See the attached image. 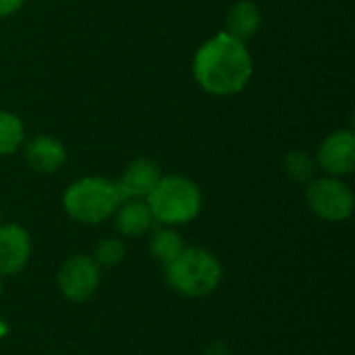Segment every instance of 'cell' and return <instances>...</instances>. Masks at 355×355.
<instances>
[{
  "label": "cell",
  "instance_id": "cell-1",
  "mask_svg": "<svg viewBox=\"0 0 355 355\" xmlns=\"http://www.w3.org/2000/svg\"><path fill=\"white\" fill-rule=\"evenodd\" d=\"M191 71L204 92L227 98L248 87L254 73V58L245 42L218 31L196 50Z\"/></svg>",
  "mask_w": 355,
  "mask_h": 355
},
{
  "label": "cell",
  "instance_id": "cell-2",
  "mask_svg": "<svg viewBox=\"0 0 355 355\" xmlns=\"http://www.w3.org/2000/svg\"><path fill=\"white\" fill-rule=\"evenodd\" d=\"M125 202L116 181L106 177H81L62 196L64 212L81 225H98L110 218Z\"/></svg>",
  "mask_w": 355,
  "mask_h": 355
},
{
  "label": "cell",
  "instance_id": "cell-3",
  "mask_svg": "<svg viewBox=\"0 0 355 355\" xmlns=\"http://www.w3.org/2000/svg\"><path fill=\"white\" fill-rule=\"evenodd\" d=\"M156 225L177 227L191 223L202 210V191L185 175H162L146 198Z\"/></svg>",
  "mask_w": 355,
  "mask_h": 355
},
{
  "label": "cell",
  "instance_id": "cell-4",
  "mask_svg": "<svg viewBox=\"0 0 355 355\" xmlns=\"http://www.w3.org/2000/svg\"><path fill=\"white\" fill-rule=\"evenodd\" d=\"M166 283L183 297H206L223 281V264L204 248H185L164 266Z\"/></svg>",
  "mask_w": 355,
  "mask_h": 355
},
{
  "label": "cell",
  "instance_id": "cell-5",
  "mask_svg": "<svg viewBox=\"0 0 355 355\" xmlns=\"http://www.w3.org/2000/svg\"><path fill=\"white\" fill-rule=\"evenodd\" d=\"M308 208L327 223H343L352 216L355 198L352 187L341 177H316L306 185Z\"/></svg>",
  "mask_w": 355,
  "mask_h": 355
},
{
  "label": "cell",
  "instance_id": "cell-6",
  "mask_svg": "<svg viewBox=\"0 0 355 355\" xmlns=\"http://www.w3.org/2000/svg\"><path fill=\"white\" fill-rule=\"evenodd\" d=\"M56 283H58L60 293L69 302H73V304L87 302L98 291L100 266L94 262L92 256L77 254L60 266V270L56 275Z\"/></svg>",
  "mask_w": 355,
  "mask_h": 355
},
{
  "label": "cell",
  "instance_id": "cell-7",
  "mask_svg": "<svg viewBox=\"0 0 355 355\" xmlns=\"http://www.w3.org/2000/svg\"><path fill=\"white\" fill-rule=\"evenodd\" d=\"M316 164L331 177H347L355 171L354 129H337L329 133L316 152Z\"/></svg>",
  "mask_w": 355,
  "mask_h": 355
},
{
  "label": "cell",
  "instance_id": "cell-8",
  "mask_svg": "<svg viewBox=\"0 0 355 355\" xmlns=\"http://www.w3.org/2000/svg\"><path fill=\"white\" fill-rule=\"evenodd\" d=\"M31 258L29 233L17 225H0V277L19 275Z\"/></svg>",
  "mask_w": 355,
  "mask_h": 355
},
{
  "label": "cell",
  "instance_id": "cell-9",
  "mask_svg": "<svg viewBox=\"0 0 355 355\" xmlns=\"http://www.w3.org/2000/svg\"><path fill=\"white\" fill-rule=\"evenodd\" d=\"M162 177L160 164L152 158H135L116 181L125 200H146Z\"/></svg>",
  "mask_w": 355,
  "mask_h": 355
},
{
  "label": "cell",
  "instance_id": "cell-10",
  "mask_svg": "<svg viewBox=\"0 0 355 355\" xmlns=\"http://www.w3.org/2000/svg\"><path fill=\"white\" fill-rule=\"evenodd\" d=\"M25 160L31 171L42 175H52L67 162V150L62 141L52 135H35L25 146Z\"/></svg>",
  "mask_w": 355,
  "mask_h": 355
},
{
  "label": "cell",
  "instance_id": "cell-11",
  "mask_svg": "<svg viewBox=\"0 0 355 355\" xmlns=\"http://www.w3.org/2000/svg\"><path fill=\"white\" fill-rule=\"evenodd\" d=\"M112 216L116 231L125 237H141L156 227L146 200H125Z\"/></svg>",
  "mask_w": 355,
  "mask_h": 355
},
{
  "label": "cell",
  "instance_id": "cell-12",
  "mask_svg": "<svg viewBox=\"0 0 355 355\" xmlns=\"http://www.w3.org/2000/svg\"><path fill=\"white\" fill-rule=\"evenodd\" d=\"M225 31L241 42H250L262 27V12L252 0H237L229 6L225 17Z\"/></svg>",
  "mask_w": 355,
  "mask_h": 355
},
{
  "label": "cell",
  "instance_id": "cell-13",
  "mask_svg": "<svg viewBox=\"0 0 355 355\" xmlns=\"http://www.w3.org/2000/svg\"><path fill=\"white\" fill-rule=\"evenodd\" d=\"M183 250H185L183 237L173 227H162V229L154 231V235L150 239V254L162 266H166L168 262H173Z\"/></svg>",
  "mask_w": 355,
  "mask_h": 355
},
{
  "label": "cell",
  "instance_id": "cell-14",
  "mask_svg": "<svg viewBox=\"0 0 355 355\" xmlns=\"http://www.w3.org/2000/svg\"><path fill=\"white\" fill-rule=\"evenodd\" d=\"M25 139V127L15 112L0 110V156L15 154Z\"/></svg>",
  "mask_w": 355,
  "mask_h": 355
},
{
  "label": "cell",
  "instance_id": "cell-15",
  "mask_svg": "<svg viewBox=\"0 0 355 355\" xmlns=\"http://www.w3.org/2000/svg\"><path fill=\"white\" fill-rule=\"evenodd\" d=\"M285 173L291 181L300 185H308L312 179H316L318 173L316 158L304 150H293L285 156Z\"/></svg>",
  "mask_w": 355,
  "mask_h": 355
},
{
  "label": "cell",
  "instance_id": "cell-16",
  "mask_svg": "<svg viewBox=\"0 0 355 355\" xmlns=\"http://www.w3.org/2000/svg\"><path fill=\"white\" fill-rule=\"evenodd\" d=\"M125 243L119 237H106L96 245L92 258L100 268H112L125 260Z\"/></svg>",
  "mask_w": 355,
  "mask_h": 355
},
{
  "label": "cell",
  "instance_id": "cell-17",
  "mask_svg": "<svg viewBox=\"0 0 355 355\" xmlns=\"http://www.w3.org/2000/svg\"><path fill=\"white\" fill-rule=\"evenodd\" d=\"M25 0H0V19L12 17L15 12H19L23 8Z\"/></svg>",
  "mask_w": 355,
  "mask_h": 355
},
{
  "label": "cell",
  "instance_id": "cell-18",
  "mask_svg": "<svg viewBox=\"0 0 355 355\" xmlns=\"http://www.w3.org/2000/svg\"><path fill=\"white\" fill-rule=\"evenodd\" d=\"M206 355H231V352H229V347L223 341H214L212 345H208Z\"/></svg>",
  "mask_w": 355,
  "mask_h": 355
},
{
  "label": "cell",
  "instance_id": "cell-19",
  "mask_svg": "<svg viewBox=\"0 0 355 355\" xmlns=\"http://www.w3.org/2000/svg\"><path fill=\"white\" fill-rule=\"evenodd\" d=\"M6 331H8V329H6V324H4V322L0 320V335H4Z\"/></svg>",
  "mask_w": 355,
  "mask_h": 355
},
{
  "label": "cell",
  "instance_id": "cell-20",
  "mask_svg": "<svg viewBox=\"0 0 355 355\" xmlns=\"http://www.w3.org/2000/svg\"><path fill=\"white\" fill-rule=\"evenodd\" d=\"M0 295H2V277H0Z\"/></svg>",
  "mask_w": 355,
  "mask_h": 355
},
{
  "label": "cell",
  "instance_id": "cell-21",
  "mask_svg": "<svg viewBox=\"0 0 355 355\" xmlns=\"http://www.w3.org/2000/svg\"><path fill=\"white\" fill-rule=\"evenodd\" d=\"M0 225H2V208H0Z\"/></svg>",
  "mask_w": 355,
  "mask_h": 355
}]
</instances>
